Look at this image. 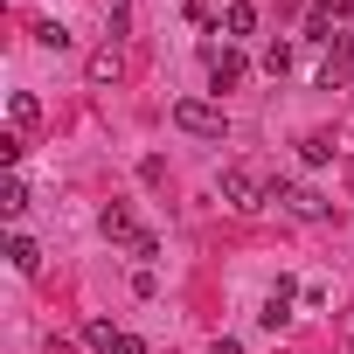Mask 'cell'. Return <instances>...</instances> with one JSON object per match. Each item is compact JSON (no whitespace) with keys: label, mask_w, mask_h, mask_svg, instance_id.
<instances>
[{"label":"cell","mask_w":354,"mask_h":354,"mask_svg":"<svg viewBox=\"0 0 354 354\" xmlns=\"http://www.w3.org/2000/svg\"><path fill=\"white\" fill-rule=\"evenodd\" d=\"M313 8H319V15H333V21H340V15H347V8H354V0H313Z\"/></svg>","instance_id":"obj_19"},{"label":"cell","mask_w":354,"mask_h":354,"mask_svg":"<svg viewBox=\"0 0 354 354\" xmlns=\"http://www.w3.org/2000/svg\"><path fill=\"white\" fill-rule=\"evenodd\" d=\"M84 340H91L97 354H111V340H118V326H111V319H91V326H84Z\"/></svg>","instance_id":"obj_15"},{"label":"cell","mask_w":354,"mask_h":354,"mask_svg":"<svg viewBox=\"0 0 354 354\" xmlns=\"http://www.w3.org/2000/svg\"><path fill=\"white\" fill-rule=\"evenodd\" d=\"M243 70H250V63L236 56V42L209 49V84H216V91H236V84H243Z\"/></svg>","instance_id":"obj_5"},{"label":"cell","mask_w":354,"mask_h":354,"mask_svg":"<svg viewBox=\"0 0 354 354\" xmlns=\"http://www.w3.org/2000/svg\"><path fill=\"white\" fill-rule=\"evenodd\" d=\"M84 77H91L97 91H104V84H118V77H125V56H118V42H111V49H91V63H84Z\"/></svg>","instance_id":"obj_6"},{"label":"cell","mask_w":354,"mask_h":354,"mask_svg":"<svg viewBox=\"0 0 354 354\" xmlns=\"http://www.w3.org/2000/svg\"><path fill=\"white\" fill-rule=\"evenodd\" d=\"M35 42H42V49H70V42H77V35H70V28H63V21H42V28H35Z\"/></svg>","instance_id":"obj_14"},{"label":"cell","mask_w":354,"mask_h":354,"mask_svg":"<svg viewBox=\"0 0 354 354\" xmlns=\"http://www.w3.org/2000/svg\"><path fill=\"white\" fill-rule=\"evenodd\" d=\"M236 35H257V8L250 0H230L223 8V42H236Z\"/></svg>","instance_id":"obj_8"},{"label":"cell","mask_w":354,"mask_h":354,"mask_svg":"<svg viewBox=\"0 0 354 354\" xmlns=\"http://www.w3.org/2000/svg\"><path fill=\"white\" fill-rule=\"evenodd\" d=\"M319 84H326V91H347V84H354V35H347V28H333V42L319 49Z\"/></svg>","instance_id":"obj_3"},{"label":"cell","mask_w":354,"mask_h":354,"mask_svg":"<svg viewBox=\"0 0 354 354\" xmlns=\"http://www.w3.org/2000/svg\"><path fill=\"white\" fill-rule=\"evenodd\" d=\"M8 118H15V132H28V125L42 118V104H35V91H15V97H8Z\"/></svg>","instance_id":"obj_11"},{"label":"cell","mask_w":354,"mask_h":354,"mask_svg":"<svg viewBox=\"0 0 354 354\" xmlns=\"http://www.w3.org/2000/svg\"><path fill=\"white\" fill-rule=\"evenodd\" d=\"M209 354H243V340H230V333H216V347Z\"/></svg>","instance_id":"obj_20"},{"label":"cell","mask_w":354,"mask_h":354,"mask_svg":"<svg viewBox=\"0 0 354 354\" xmlns=\"http://www.w3.org/2000/svg\"><path fill=\"white\" fill-rule=\"evenodd\" d=\"M8 264H15L21 278H35V271H42V250H35V236H8Z\"/></svg>","instance_id":"obj_10"},{"label":"cell","mask_w":354,"mask_h":354,"mask_svg":"<svg viewBox=\"0 0 354 354\" xmlns=\"http://www.w3.org/2000/svg\"><path fill=\"white\" fill-rule=\"evenodd\" d=\"M111 354H146V340H139V333H118V340H111Z\"/></svg>","instance_id":"obj_18"},{"label":"cell","mask_w":354,"mask_h":354,"mask_svg":"<svg viewBox=\"0 0 354 354\" xmlns=\"http://www.w3.org/2000/svg\"><path fill=\"white\" fill-rule=\"evenodd\" d=\"M292 299H299V285H292V278H278V285H271V299H264V313H257V319H264V326H271V333H278V326H285V319H292Z\"/></svg>","instance_id":"obj_7"},{"label":"cell","mask_w":354,"mask_h":354,"mask_svg":"<svg viewBox=\"0 0 354 354\" xmlns=\"http://www.w3.org/2000/svg\"><path fill=\"white\" fill-rule=\"evenodd\" d=\"M264 70L285 77V70H292V42H271V49H264Z\"/></svg>","instance_id":"obj_16"},{"label":"cell","mask_w":354,"mask_h":354,"mask_svg":"<svg viewBox=\"0 0 354 354\" xmlns=\"http://www.w3.org/2000/svg\"><path fill=\"white\" fill-rule=\"evenodd\" d=\"M97 230H104V236H111V243H139V236H146V230H139V223H132V216H125V209H118V202H111V209H104V216H97Z\"/></svg>","instance_id":"obj_9"},{"label":"cell","mask_w":354,"mask_h":354,"mask_svg":"<svg viewBox=\"0 0 354 354\" xmlns=\"http://www.w3.org/2000/svg\"><path fill=\"white\" fill-rule=\"evenodd\" d=\"M299 160H306V167H326V160H333V139H326V132H306V139H299Z\"/></svg>","instance_id":"obj_12"},{"label":"cell","mask_w":354,"mask_h":354,"mask_svg":"<svg viewBox=\"0 0 354 354\" xmlns=\"http://www.w3.org/2000/svg\"><path fill=\"white\" fill-rule=\"evenodd\" d=\"M174 125L195 132V139H230V118H223V104H209V97H181V104H174Z\"/></svg>","instance_id":"obj_2"},{"label":"cell","mask_w":354,"mask_h":354,"mask_svg":"<svg viewBox=\"0 0 354 354\" xmlns=\"http://www.w3.org/2000/svg\"><path fill=\"white\" fill-rule=\"evenodd\" d=\"M347 354H354V340H347Z\"/></svg>","instance_id":"obj_21"},{"label":"cell","mask_w":354,"mask_h":354,"mask_svg":"<svg viewBox=\"0 0 354 354\" xmlns=\"http://www.w3.org/2000/svg\"><path fill=\"white\" fill-rule=\"evenodd\" d=\"M216 188H223V202H230L236 216H257V209L271 202V181H264L257 167H223V181H216Z\"/></svg>","instance_id":"obj_1"},{"label":"cell","mask_w":354,"mask_h":354,"mask_svg":"<svg viewBox=\"0 0 354 354\" xmlns=\"http://www.w3.org/2000/svg\"><path fill=\"white\" fill-rule=\"evenodd\" d=\"M188 21H195V28H216V35H223V21H216V8H209V0H188Z\"/></svg>","instance_id":"obj_17"},{"label":"cell","mask_w":354,"mask_h":354,"mask_svg":"<svg viewBox=\"0 0 354 354\" xmlns=\"http://www.w3.org/2000/svg\"><path fill=\"white\" fill-rule=\"evenodd\" d=\"M21 209H28V181L8 174V181H0V216H21Z\"/></svg>","instance_id":"obj_13"},{"label":"cell","mask_w":354,"mask_h":354,"mask_svg":"<svg viewBox=\"0 0 354 354\" xmlns=\"http://www.w3.org/2000/svg\"><path fill=\"white\" fill-rule=\"evenodd\" d=\"M271 202H278L285 216H299V223H326V195H313V188H299V181H271Z\"/></svg>","instance_id":"obj_4"}]
</instances>
